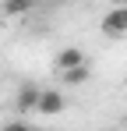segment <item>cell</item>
I'll list each match as a JSON object with an SVG mask.
<instances>
[{"mask_svg": "<svg viewBox=\"0 0 127 131\" xmlns=\"http://www.w3.org/2000/svg\"><path fill=\"white\" fill-rule=\"evenodd\" d=\"M99 28H103V36H109V39H124L127 36V4H113L106 11V18L99 21Z\"/></svg>", "mask_w": 127, "mask_h": 131, "instance_id": "obj_1", "label": "cell"}, {"mask_svg": "<svg viewBox=\"0 0 127 131\" xmlns=\"http://www.w3.org/2000/svg\"><path fill=\"white\" fill-rule=\"evenodd\" d=\"M35 7V0H4L0 4V11L7 14V18H21V14H28Z\"/></svg>", "mask_w": 127, "mask_h": 131, "instance_id": "obj_6", "label": "cell"}, {"mask_svg": "<svg viewBox=\"0 0 127 131\" xmlns=\"http://www.w3.org/2000/svg\"><path fill=\"white\" fill-rule=\"evenodd\" d=\"M109 4H127V0H109Z\"/></svg>", "mask_w": 127, "mask_h": 131, "instance_id": "obj_7", "label": "cell"}, {"mask_svg": "<svg viewBox=\"0 0 127 131\" xmlns=\"http://www.w3.org/2000/svg\"><path fill=\"white\" fill-rule=\"evenodd\" d=\"M74 64H85V53L78 46H67V50L57 53V71H67V67H74Z\"/></svg>", "mask_w": 127, "mask_h": 131, "instance_id": "obj_5", "label": "cell"}, {"mask_svg": "<svg viewBox=\"0 0 127 131\" xmlns=\"http://www.w3.org/2000/svg\"><path fill=\"white\" fill-rule=\"evenodd\" d=\"M64 110H67L64 92H57V89H42V92H39V110H35V113H42V117H57V113H64Z\"/></svg>", "mask_w": 127, "mask_h": 131, "instance_id": "obj_2", "label": "cell"}, {"mask_svg": "<svg viewBox=\"0 0 127 131\" xmlns=\"http://www.w3.org/2000/svg\"><path fill=\"white\" fill-rule=\"evenodd\" d=\"M60 78L67 82V85H85V82L92 78V67H88V60H85V64H74V67H67V71H60Z\"/></svg>", "mask_w": 127, "mask_h": 131, "instance_id": "obj_4", "label": "cell"}, {"mask_svg": "<svg viewBox=\"0 0 127 131\" xmlns=\"http://www.w3.org/2000/svg\"><path fill=\"white\" fill-rule=\"evenodd\" d=\"M39 85H21L18 96H14V110L18 113H32V110H39Z\"/></svg>", "mask_w": 127, "mask_h": 131, "instance_id": "obj_3", "label": "cell"}]
</instances>
